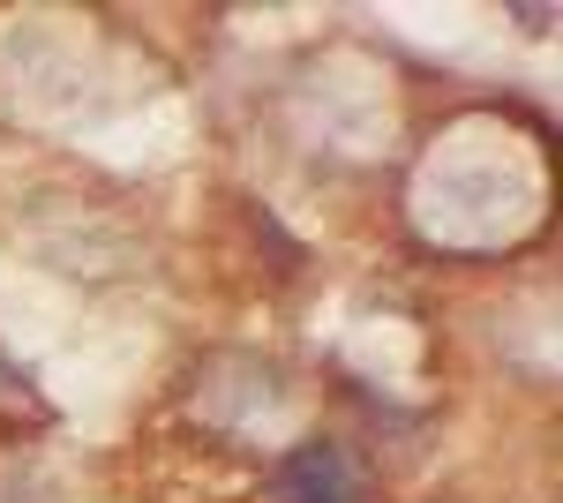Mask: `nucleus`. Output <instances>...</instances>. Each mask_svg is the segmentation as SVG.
Returning a JSON list of instances; mask_svg holds the SVG:
<instances>
[{
  "mask_svg": "<svg viewBox=\"0 0 563 503\" xmlns=\"http://www.w3.org/2000/svg\"><path fill=\"white\" fill-rule=\"evenodd\" d=\"M278 503H368V473L346 444H308L278 473Z\"/></svg>",
  "mask_w": 563,
  "mask_h": 503,
  "instance_id": "f257e3e1",
  "label": "nucleus"
}]
</instances>
